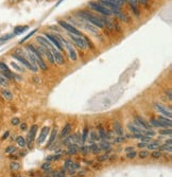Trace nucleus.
<instances>
[{
  "instance_id": "f257e3e1",
  "label": "nucleus",
  "mask_w": 172,
  "mask_h": 177,
  "mask_svg": "<svg viewBox=\"0 0 172 177\" xmlns=\"http://www.w3.org/2000/svg\"><path fill=\"white\" fill-rule=\"evenodd\" d=\"M74 15L77 17H79L80 19H82L86 23L93 25L94 27H96L97 29H101L103 30L104 29V26H103L102 21H101V18H100V15H97L95 14L94 12H91L90 10H87V9H83V10H80V11H77L74 13Z\"/></svg>"
},
{
  "instance_id": "473e14b6",
  "label": "nucleus",
  "mask_w": 172,
  "mask_h": 177,
  "mask_svg": "<svg viewBox=\"0 0 172 177\" xmlns=\"http://www.w3.org/2000/svg\"><path fill=\"white\" fill-rule=\"evenodd\" d=\"M11 66L16 70V71H18V72H25V69L21 67V66H19L17 63H15V62H12L11 63Z\"/></svg>"
},
{
  "instance_id": "2eb2a0df",
  "label": "nucleus",
  "mask_w": 172,
  "mask_h": 177,
  "mask_svg": "<svg viewBox=\"0 0 172 177\" xmlns=\"http://www.w3.org/2000/svg\"><path fill=\"white\" fill-rule=\"evenodd\" d=\"M156 119L159 121L160 123H162V125H163L164 128H171V126H172V121H171V119H169V118H167L165 116H162V115H159Z\"/></svg>"
},
{
  "instance_id": "4c0bfd02",
  "label": "nucleus",
  "mask_w": 172,
  "mask_h": 177,
  "mask_svg": "<svg viewBox=\"0 0 172 177\" xmlns=\"http://www.w3.org/2000/svg\"><path fill=\"white\" fill-rule=\"evenodd\" d=\"M49 29H52V31L57 33V34H61V33H62V28L59 25H57V26H50Z\"/></svg>"
},
{
  "instance_id": "aec40b11",
  "label": "nucleus",
  "mask_w": 172,
  "mask_h": 177,
  "mask_svg": "<svg viewBox=\"0 0 172 177\" xmlns=\"http://www.w3.org/2000/svg\"><path fill=\"white\" fill-rule=\"evenodd\" d=\"M111 146H112V144L108 140H101L99 143V148L101 151H109Z\"/></svg>"
},
{
  "instance_id": "20e7f679",
  "label": "nucleus",
  "mask_w": 172,
  "mask_h": 177,
  "mask_svg": "<svg viewBox=\"0 0 172 177\" xmlns=\"http://www.w3.org/2000/svg\"><path fill=\"white\" fill-rule=\"evenodd\" d=\"M57 25H59L64 31H66L67 33H70V34H73V35H77V36H84V33L81 32L79 29H77L75 27H73L72 25H70L69 23H67L66 20H63V19H60L57 21Z\"/></svg>"
},
{
  "instance_id": "79ce46f5",
  "label": "nucleus",
  "mask_w": 172,
  "mask_h": 177,
  "mask_svg": "<svg viewBox=\"0 0 172 177\" xmlns=\"http://www.w3.org/2000/svg\"><path fill=\"white\" fill-rule=\"evenodd\" d=\"M80 168H81V165H80V163H78V162H73V161H72V163L70 164V168H69V169H72V170L77 171V170H79Z\"/></svg>"
},
{
  "instance_id": "5701e85b",
  "label": "nucleus",
  "mask_w": 172,
  "mask_h": 177,
  "mask_svg": "<svg viewBox=\"0 0 172 177\" xmlns=\"http://www.w3.org/2000/svg\"><path fill=\"white\" fill-rule=\"evenodd\" d=\"M88 137H89V142L90 143H95L96 141L99 140V136H98V132L94 129H89V132H88Z\"/></svg>"
},
{
  "instance_id": "f3484780",
  "label": "nucleus",
  "mask_w": 172,
  "mask_h": 177,
  "mask_svg": "<svg viewBox=\"0 0 172 177\" xmlns=\"http://www.w3.org/2000/svg\"><path fill=\"white\" fill-rule=\"evenodd\" d=\"M127 128H128V130L131 132V134H143V130H145V129H142V128H140L138 126H136L133 122L128 123Z\"/></svg>"
},
{
  "instance_id": "423d86ee",
  "label": "nucleus",
  "mask_w": 172,
  "mask_h": 177,
  "mask_svg": "<svg viewBox=\"0 0 172 177\" xmlns=\"http://www.w3.org/2000/svg\"><path fill=\"white\" fill-rule=\"evenodd\" d=\"M12 56H13V58H15V60H17L19 63H21L24 67H26L27 69L31 70L32 72H37V71H38V68L35 67V66H33V65L24 56V55H20V54H18V53H13Z\"/></svg>"
},
{
  "instance_id": "8fccbe9b",
  "label": "nucleus",
  "mask_w": 172,
  "mask_h": 177,
  "mask_svg": "<svg viewBox=\"0 0 172 177\" xmlns=\"http://www.w3.org/2000/svg\"><path fill=\"white\" fill-rule=\"evenodd\" d=\"M35 32H36V30H34V31H33V32H31V33H30V34H29V35H27V36H26V37H25V38H24V39H22V40H20V42H24V41H25V40H27V39H28V38H30V37H31V36H32V35H33V33H35Z\"/></svg>"
},
{
  "instance_id": "b1692460",
  "label": "nucleus",
  "mask_w": 172,
  "mask_h": 177,
  "mask_svg": "<svg viewBox=\"0 0 172 177\" xmlns=\"http://www.w3.org/2000/svg\"><path fill=\"white\" fill-rule=\"evenodd\" d=\"M149 124L151 125V127H158V128H164L162 123L159 122V121L156 119V118H151L150 120H149Z\"/></svg>"
},
{
  "instance_id": "72a5a7b5",
  "label": "nucleus",
  "mask_w": 172,
  "mask_h": 177,
  "mask_svg": "<svg viewBox=\"0 0 172 177\" xmlns=\"http://www.w3.org/2000/svg\"><path fill=\"white\" fill-rule=\"evenodd\" d=\"M163 156V154H162V152L160 151H158V150H155V151H153L152 152V154H151V157L152 158H154V159H159L160 157Z\"/></svg>"
},
{
  "instance_id": "dca6fc26",
  "label": "nucleus",
  "mask_w": 172,
  "mask_h": 177,
  "mask_svg": "<svg viewBox=\"0 0 172 177\" xmlns=\"http://www.w3.org/2000/svg\"><path fill=\"white\" fill-rule=\"evenodd\" d=\"M37 129H38V127H37V125H35V124L31 126L30 131H29V134H28V136H27V139H26L27 143H32V141L35 139V135H36V132H37Z\"/></svg>"
},
{
  "instance_id": "bb28decb",
  "label": "nucleus",
  "mask_w": 172,
  "mask_h": 177,
  "mask_svg": "<svg viewBox=\"0 0 172 177\" xmlns=\"http://www.w3.org/2000/svg\"><path fill=\"white\" fill-rule=\"evenodd\" d=\"M70 143H74V134L66 136L65 139L63 140V144L64 145H69Z\"/></svg>"
},
{
  "instance_id": "7c9ffc66",
  "label": "nucleus",
  "mask_w": 172,
  "mask_h": 177,
  "mask_svg": "<svg viewBox=\"0 0 172 177\" xmlns=\"http://www.w3.org/2000/svg\"><path fill=\"white\" fill-rule=\"evenodd\" d=\"M137 156H138L140 159H146V158H148V157H150V153H149V151L142 150V151H140L139 153H137Z\"/></svg>"
},
{
  "instance_id": "ddd939ff",
  "label": "nucleus",
  "mask_w": 172,
  "mask_h": 177,
  "mask_svg": "<svg viewBox=\"0 0 172 177\" xmlns=\"http://www.w3.org/2000/svg\"><path fill=\"white\" fill-rule=\"evenodd\" d=\"M36 41L38 42V45L39 46H43V47H45V48H49V49H53L54 47H53V45H52V43L47 39V38H46L45 36H37L36 37Z\"/></svg>"
},
{
  "instance_id": "1a4fd4ad",
  "label": "nucleus",
  "mask_w": 172,
  "mask_h": 177,
  "mask_svg": "<svg viewBox=\"0 0 172 177\" xmlns=\"http://www.w3.org/2000/svg\"><path fill=\"white\" fill-rule=\"evenodd\" d=\"M0 73H1L8 81H13L14 80V75L15 73H13L10 70V68L8 67V65L3 62H0Z\"/></svg>"
},
{
  "instance_id": "f704fd0d",
  "label": "nucleus",
  "mask_w": 172,
  "mask_h": 177,
  "mask_svg": "<svg viewBox=\"0 0 172 177\" xmlns=\"http://www.w3.org/2000/svg\"><path fill=\"white\" fill-rule=\"evenodd\" d=\"M125 141V136H117L116 138L114 139V143L115 144H119V143H123Z\"/></svg>"
},
{
  "instance_id": "de8ad7c7",
  "label": "nucleus",
  "mask_w": 172,
  "mask_h": 177,
  "mask_svg": "<svg viewBox=\"0 0 172 177\" xmlns=\"http://www.w3.org/2000/svg\"><path fill=\"white\" fill-rule=\"evenodd\" d=\"M19 123H20L19 118H13V119H12V124H13V125L16 126V125H18Z\"/></svg>"
},
{
  "instance_id": "0eeeda50",
  "label": "nucleus",
  "mask_w": 172,
  "mask_h": 177,
  "mask_svg": "<svg viewBox=\"0 0 172 177\" xmlns=\"http://www.w3.org/2000/svg\"><path fill=\"white\" fill-rule=\"evenodd\" d=\"M153 107H154V109L156 110L158 114H160L162 116H165V117L171 119L172 115H171V107H170V106L167 107L166 105H164V104H162V103L155 102V103H153Z\"/></svg>"
},
{
  "instance_id": "603ef678",
  "label": "nucleus",
  "mask_w": 172,
  "mask_h": 177,
  "mask_svg": "<svg viewBox=\"0 0 172 177\" xmlns=\"http://www.w3.org/2000/svg\"><path fill=\"white\" fill-rule=\"evenodd\" d=\"M124 151L127 152V153L132 152V151H134V146H128V148H125V149H124Z\"/></svg>"
},
{
  "instance_id": "a18cd8bd",
  "label": "nucleus",
  "mask_w": 172,
  "mask_h": 177,
  "mask_svg": "<svg viewBox=\"0 0 172 177\" xmlns=\"http://www.w3.org/2000/svg\"><path fill=\"white\" fill-rule=\"evenodd\" d=\"M165 94H166V97L168 98V101H171V100H172V92H171V89H166V90H165Z\"/></svg>"
},
{
  "instance_id": "3c124183",
  "label": "nucleus",
  "mask_w": 172,
  "mask_h": 177,
  "mask_svg": "<svg viewBox=\"0 0 172 177\" xmlns=\"http://www.w3.org/2000/svg\"><path fill=\"white\" fill-rule=\"evenodd\" d=\"M28 126H27V123H21L20 124V129L21 130H27Z\"/></svg>"
},
{
  "instance_id": "f03ea898",
  "label": "nucleus",
  "mask_w": 172,
  "mask_h": 177,
  "mask_svg": "<svg viewBox=\"0 0 172 177\" xmlns=\"http://www.w3.org/2000/svg\"><path fill=\"white\" fill-rule=\"evenodd\" d=\"M26 49L29 51V52H31L34 56L36 57V61H37V67H38V69H40V70H43V71H46L48 69V66H47V64H46V61L44 60V56H43V54L39 52V50L37 49V47L36 46H33V45H28L27 47H26Z\"/></svg>"
},
{
  "instance_id": "cd10ccee",
  "label": "nucleus",
  "mask_w": 172,
  "mask_h": 177,
  "mask_svg": "<svg viewBox=\"0 0 172 177\" xmlns=\"http://www.w3.org/2000/svg\"><path fill=\"white\" fill-rule=\"evenodd\" d=\"M16 142H17V144H18L21 149H25V148L27 146V141H26V139L22 137V136H18V137L16 138Z\"/></svg>"
},
{
  "instance_id": "a878e982",
  "label": "nucleus",
  "mask_w": 172,
  "mask_h": 177,
  "mask_svg": "<svg viewBox=\"0 0 172 177\" xmlns=\"http://www.w3.org/2000/svg\"><path fill=\"white\" fill-rule=\"evenodd\" d=\"M88 132H89V128L87 125L84 126L83 130H82V135H81V140H82V143H85L87 141V138H88Z\"/></svg>"
},
{
  "instance_id": "7ed1b4c3",
  "label": "nucleus",
  "mask_w": 172,
  "mask_h": 177,
  "mask_svg": "<svg viewBox=\"0 0 172 177\" xmlns=\"http://www.w3.org/2000/svg\"><path fill=\"white\" fill-rule=\"evenodd\" d=\"M87 8L90 9L91 12H96V13H99V15L101 16H106V17H112L113 16V13L108 9H106L105 6L101 5L100 3H98L97 1H90L88 4H87Z\"/></svg>"
},
{
  "instance_id": "58836bf2",
  "label": "nucleus",
  "mask_w": 172,
  "mask_h": 177,
  "mask_svg": "<svg viewBox=\"0 0 172 177\" xmlns=\"http://www.w3.org/2000/svg\"><path fill=\"white\" fill-rule=\"evenodd\" d=\"M136 157H137V153L135 151H132V152L127 153V158L128 159H135Z\"/></svg>"
},
{
  "instance_id": "13d9d810",
  "label": "nucleus",
  "mask_w": 172,
  "mask_h": 177,
  "mask_svg": "<svg viewBox=\"0 0 172 177\" xmlns=\"http://www.w3.org/2000/svg\"><path fill=\"white\" fill-rule=\"evenodd\" d=\"M17 177H20V176H17Z\"/></svg>"
},
{
  "instance_id": "6ab92c4d",
  "label": "nucleus",
  "mask_w": 172,
  "mask_h": 177,
  "mask_svg": "<svg viewBox=\"0 0 172 177\" xmlns=\"http://www.w3.org/2000/svg\"><path fill=\"white\" fill-rule=\"evenodd\" d=\"M70 130H71V124H70V123H66V124H65V126L63 127L62 131H61V134H60L59 138H60V139H62V138H64V137L68 136V135H69V132H70Z\"/></svg>"
},
{
  "instance_id": "f8f14e48",
  "label": "nucleus",
  "mask_w": 172,
  "mask_h": 177,
  "mask_svg": "<svg viewBox=\"0 0 172 177\" xmlns=\"http://www.w3.org/2000/svg\"><path fill=\"white\" fill-rule=\"evenodd\" d=\"M49 131H50V127H49V126H44V127L42 128V130L39 131V135H38V137H37V139H36V143H37L38 145L45 142L46 138L48 137Z\"/></svg>"
},
{
  "instance_id": "6e6d98bb",
  "label": "nucleus",
  "mask_w": 172,
  "mask_h": 177,
  "mask_svg": "<svg viewBox=\"0 0 172 177\" xmlns=\"http://www.w3.org/2000/svg\"><path fill=\"white\" fill-rule=\"evenodd\" d=\"M85 173H86L85 171H80L79 172V176H85Z\"/></svg>"
},
{
  "instance_id": "5fc2aeb1",
  "label": "nucleus",
  "mask_w": 172,
  "mask_h": 177,
  "mask_svg": "<svg viewBox=\"0 0 172 177\" xmlns=\"http://www.w3.org/2000/svg\"><path fill=\"white\" fill-rule=\"evenodd\" d=\"M165 144H167V145H171V144H172V139H171V138L167 139V140L165 141Z\"/></svg>"
},
{
  "instance_id": "39448f33",
  "label": "nucleus",
  "mask_w": 172,
  "mask_h": 177,
  "mask_svg": "<svg viewBox=\"0 0 172 177\" xmlns=\"http://www.w3.org/2000/svg\"><path fill=\"white\" fill-rule=\"evenodd\" d=\"M68 37H69V40L70 42L74 47H78L79 49H81L83 51H85L87 48V43L84 39L83 36H77V35H73V34H70V33H68Z\"/></svg>"
},
{
  "instance_id": "bf43d9fd",
  "label": "nucleus",
  "mask_w": 172,
  "mask_h": 177,
  "mask_svg": "<svg viewBox=\"0 0 172 177\" xmlns=\"http://www.w3.org/2000/svg\"><path fill=\"white\" fill-rule=\"evenodd\" d=\"M71 177H73V176H71Z\"/></svg>"
},
{
  "instance_id": "393cba45",
  "label": "nucleus",
  "mask_w": 172,
  "mask_h": 177,
  "mask_svg": "<svg viewBox=\"0 0 172 177\" xmlns=\"http://www.w3.org/2000/svg\"><path fill=\"white\" fill-rule=\"evenodd\" d=\"M159 145L160 144H159L158 141H151V142H149L148 144H147V148L146 149L150 150V151H155V150H158Z\"/></svg>"
},
{
  "instance_id": "6e6552de",
  "label": "nucleus",
  "mask_w": 172,
  "mask_h": 177,
  "mask_svg": "<svg viewBox=\"0 0 172 177\" xmlns=\"http://www.w3.org/2000/svg\"><path fill=\"white\" fill-rule=\"evenodd\" d=\"M45 37L47 38L52 45L54 46V48L56 49V50H59V51H61V52H64V48H63V45L61 43V41H60V39L57 38L54 34H51V33H48V32H46L45 33Z\"/></svg>"
},
{
  "instance_id": "e433bc0d",
  "label": "nucleus",
  "mask_w": 172,
  "mask_h": 177,
  "mask_svg": "<svg viewBox=\"0 0 172 177\" xmlns=\"http://www.w3.org/2000/svg\"><path fill=\"white\" fill-rule=\"evenodd\" d=\"M78 150H79V152H81L84 155H86V154L89 153V146H86V145H81Z\"/></svg>"
},
{
  "instance_id": "4468645a",
  "label": "nucleus",
  "mask_w": 172,
  "mask_h": 177,
  "mask_svg": "<svg viewBox=\"0 0 172 177\" xmlns=\"http://www.w3.org/2000/svg\"><path fill=\"white\" fill-rule=\"evenodd\" d=\"M113 131L117 136H123L124 135L123 127H122V125H121V123L119 122V121H114L113 122Z\"/></svg>"
},
{
  "instance_id": "ea45409f",
  "label": "nucleus",
  "mask_w": 172,
  "mask_h": 177,
  "mask_svg": "<svg viewBox=\"0 0 172 177\" xmlns=\"http://www.w3.org/2000/svg\"><path fill=\"white\" fill-rule=\"evenodd\" d=\"M26 29H28V27H17L14 30V34H19V33L26 31Z\"/></svg>"
},
{
  "instance_id": "09e8293b",
  "label": "nucleus",
  "mask_w": 172,
  "mask_h": 177,
  "mask_svg": "<svg viewBox=\"0 0 172 177\" xmlns=\"http://www.w3.org/2000/svg\"><path fill=\"white\" fill-rule=\"evenodd\" d=\"M147 144H148V143H145V142H139L138 144H137V148H138V149H146V148H147Z\"/></svg>"
},
{
  "instance_id": "2f4dec72",
  "label": "nucleus",
  "mask_w": 172,
  "mask_h": 177,
  "mask_svg": "<svg viewBox=\"0 0 172 177\" xmlns=\"http://www.w3.org/2000/svg\"><path fill=\"white\" fill-rule=\"evenodd\" d=\"M158 151H160V152H168V153H171V152H172V146H171V145H167V144H163V145H159Z\"/></svg>"
},
{
  "instance_id": "c9c22d12",
  "label": "nucleus",
  "mask_w": 172,
  "mask_h": 177,
  "mask_svg": "<svg viewBox=\"0 0 172 177\" xmlns=\"http://www.w3.org/2000/svg\"><path fill=\"white\" fill-rule=\"evenodd\" d=\"M143 135H146V136H148V137H151V138H153L155 135H156V132L154 131V130H152V129H145L143 130Z\"/></svg>"
},
{
  "instance_id": "a211bd4d",
  "label": "nucleus",
  "mask_w": 172,
  "mask_h": 177,
  "mask_svg": "<svg viewBox=\"0 0 172 177\" xmlns=\"http://www.w3.org/2000/svg\"><path fill=\"white\" fill-rule=\"evenodd\" d=\"M56 138H57V128H56V127H54V128L51 130L50 138H49V140H48V143L46 144V149L50 148V146L53 144V143H54V141L56 140Z\"/></svg>"
},
{
  "instance_id": "4d7b16f0",
  "label": "nucleus",
  "mask_w": 172,
  "mask_h": 177,
  "mask_svg": "<svg viewBox=\"0 0 172 177\" xmlns=\"http://www.w3.org/2000/svg\"><path fill=\"white\" fill-rule=\"evenodd\" d=\"M33 80H35L36 83H40V79H38V77H33Z\"/></svg>"
},
{
  "instance_id": "4be33fe9",
  "label": "nucleus",
  "mask_w": 172,
  "mask_h": 177,
  "mask_svg": "<svg viewBox=\"0 0 172 177\" xmlns=\"http://www.w3.org/2000/svg\"><path fill=\"white\" fill-rule=\"evenodd\" d=\"M68 149H67V154L68 155H75L78 152H79V146L78 144H75V143H70L69 145H67Z\"/></svg>"
},
{
  "instance_id": "864d4df0",
  "label": "nucleus",
  "mask_w": 172,
  "mask_h": 177,
  "mask_svg": "<svg viewBox=\"0 0 172 177\" xmlns=\"http://www.w3.org/2000/svg\"><path fill=\"white\" fill-rule=\"evenodd\" d=\"M9 135H10V131H5L4 132V135L2 136V138H1V140H5L8 137H9Z\"/></svg>"
},
{
  "instance_id": "c756f323",
  "label": "nucleus",
  "mask_w": 172,
  "mask_h": 177,
  "mask_svg": "<svg viewBox=\"0 0 172 177\" xmlns=\"http://www.w3.org/2000/svg\"><path fill=\"white\" fill-rule=\"evenodd\" d=\"M158 134L162 135V136H168V137H170L172 135V130H171V128H160L159 131H158Z\"/></svg>"
},
{
  "instance_id": "9d476101",
  "label": "nucleus",
  "mask_w": 172,
  "mask_h": 177,
  "mask_svg": "<svg viewBox=\"0 0 172 177\" xmlns=\"http://www.w3.org/2000/svg\"><path fill=\"white\" fill-rule=\"evenodd\" d=\"M133 123L136 125V126H138V127H140V128H142V129H151V125L149 124L147 121L141 117V116H139V115H135L134 116V119H133Z\"/></svg>"
},
{
  "instance_id": "c85d7f7f",
  "label": "nucleus",
  "mask_w": 172,
  "mask_h": 177,
  "mask_svg": "<svg viewBox=\"0 0 172 177\" xmlns=\"http://www.w3.org/2000/svg\"><path fill=\"white\" fill-rule=\"evenodd\" d=\"M89 152L93 153V154H98V153L101 152V150H100L99 145L95 142V143H90V145H89Z\"/></svg>"
},
{
  "instance_id": "49530a36",
  "label": "nucleus",
  "mask_w": 172,
  "mask_h": 177,
  "mask_svg": "<svg viewBox=\"0 0 172 177\" xmlns=\"http://www.w3.org/2000/svg\"><path fill=\"white\" fill-rule=\"evenodd\" d=\"M16 151V148L15 146H8L6 150H5V153L6 154H10V153H14Z\"/></svg>"
},
{
  "instance_id": "37998d69",
  "label": "nucleus",
  "mask_w": 172,
  "mask_h": 177,
  "mask_svg": "<svg viewBox=\"0 0 172 177\" xmlns=\"http://www.w3.org/2000/svg\"><path fill=\"white\" fill-rule=\"evenodd\" d=\"M10 168L12 169V170H14V171H17L20 167H19V163H18V162H11Z\"/></svg>"
},
{
  "instance_id": "9b49d317",
  "label": "nucleus",
  "mask_w": 172,
  "mask_h": 177,
  "mask_svg": "<svg viewBox=\"0 0 172 177\" xmlns=\"http://www.w3.org/2000/svg\"><path fill=\"white\" fill-rule=\"evenodd\" d=\"M52 54H53V60H54V63L57 64L59 66H63L65 65V57L63 55V52L56 50L55 48L52 49Z\"/></svg>"
},
{
  "instance_id": "a19ab883",
  "label": "nucleus",
  "mask_w": 172,
  "mask_h": 177,
  "mask_svg": "<svg viewBox=\"0 0 172 177\" xmlns=\"http://www.w3.org/2000/svg\"><path fill=\"white\" fill-rule=\"evenodd\" d=\"M108 155L107 154H103V155H101V156H99L98 157V161L99 162H103V161H105V160H108Z\"/></svg>"
},
{
  "instance_id": "c03bdc74",
  "label": "nucleus",
  "mask_w": 172,
  "mask_h": 177,
  "mask_svg": "<svg viewBox=\"0 0 172 177\" xmlns=\"http://www.w3.org/2000/svg\"><path fill=\"white\" fill-rule=\"evenodd\" d=\"M42 170H44V171H48V170H50V168H51V164H50V162H45L43 165H42Z\"/></svg>"
},
{
  "instance_id": "412c9836",
  "label": "nucleus",
  "mask_w": 172,
  "mask_h": 177,
  "mask_svg": "<svg viewBox=\"0 0 172 177\" xmlns=\"http://www.w3.org/2000/svg\"><path fill=\"white\" fill-rule=\"evenodd\" d=\"M1 95H2V98L4 99V100H6V101H11V100L13 99V93H12V91L9 90L8 88H4V89L1 90Z\"/></svg>"
}]
</instances>
